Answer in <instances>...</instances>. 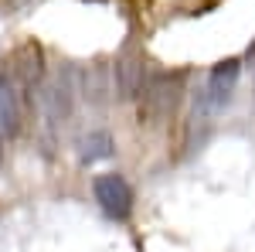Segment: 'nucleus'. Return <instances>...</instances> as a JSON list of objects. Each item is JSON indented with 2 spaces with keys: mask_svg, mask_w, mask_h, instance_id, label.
Returning a JSON list of instances; mask_svg holds the SVG:
<instances>
[{
  "mask_svg": "<svg viewBox=\"0 0 255 252\" xmlns=\"http://www.w3.org/2000/svg\"><path fill=\"white\" fill-rule=\"evenodd\" d=\"M235 82H238V61L235 58L215 65L208 82H204V89H201V96H197V106L204 113H221L228 106L232 92H235Z\"/></svg>",
  "mask_w": 255,
  "mask_h": 252,
  "instance_id": "nucleus-3",
  "label": "nucleus"
},
{
  "mask_svg": "<svg viewBox=\"0 0 255 252\" xmlns=\"http://www.w3.org/2000/svg\"><path fill=\"white\" fill-rule=\"evenodd\" d=\"M0 160H3V150H0Z\"/></svg>",
  "mask_w": 255,
  "mask_h": 252,
  "instance_id": "nucleus-9",
  "label": "nucleus"
},
{
  "mask_svg": "<svg viewBox=\"0 0 255 252\" xmlns=\"http://www.w3.org/2000/svg\"><path fill=\"white\" fill-rule=\"evenodd\" d=\"M116 154V140L106 133V130H92L79 140V160L82 164H99V160H109Z\"/></svg>",
  "mask_w": 255,
  "mask_h": 252,
  "instance_id": "nucleus-7",
  "label": "nucleus"
},
{
  "mask_svg": "<svg viewBox=\"0 0 255 252\" xmlns=\"http://www.w3.org/2000/svg\"><path fill=\"white\" fill-rule=\"evenodd\" d=\"M143 82H146V61H143V55H123L116 61V96L136 99Z\"/></svg>",
  "mask_w": 255,
  "mask_h": 252,
  "instance_id": "nucleus-6",
  "label": "nucleus"
},
{
  "mask_svg": "<svg viewBox=\"0 0 255 252\" xmlns=\"http://www.w3.org/2000/svg\"><path fill=\"white\" fill-rule=\"evenodd\" d=\"M20 119L24 109H20L17 85L7 72H0V140H14L20 133Z\"/></svg>",
  "mask_w": 255,
  "mask_h": 252,
  "instance_id": "nucleus-4",
  "label": "nucleus"
},
{
  "mask_svg": "<svg viewBox=\"0 0 255 252\" xmlns=\"http://www.w3.org/2000/svg\"><path fill=\"white\" fill-rule=\"evenodd\" d=\"M10 61H14V75L20 78L24 89H38L44 82V51H41V44H34V41L20 44Z\"/></svg>",
  "mask_w": 255,
  "mask_h": 252,
  "instance_id": "nucleus-5",
  "label": "nucleus"
},
{
  "mask_svg": "<svg viewBox=\"0 0 255 252\" xmlns=\"http://www.w3.org/2000/svg\"><path fill=\"white\" fill-rule=\"evenodd\" d=\"M41 102H44V109H48L51 119H61V116H68V109H72V92H68V85H48L41 92Z\"/></svg>",
  "mask_w": 255,
  "mask_h": 252,
  "instance_id": "nucleus-8",
  "label": "nucleus"
},
{
  "mask_svg": "<svg viewBox=\"0 0 255 252\" xmlns=\"http://www.w3.org/2000/svg\"><path fill=\"white\" fill-rule=\"evenodd\" d=\"M139 123H163L177 113L184 99V75L180 72H157L143 82L139 89Z\"/></svg>",
  "mask_w": 255,
  "mask_h": 252,
  "instance_id": "nucleus-1",
  "label": "nucleus"
},
{
  "mask_svg": "<svg viewBox=\"0 0 255 252\" xmlns=\"http://www.w3.org/2000/svg\"><path fill=\"white\" fill-rule=\"evenodd\" d=\"M92 194H96L99 208L116 222L129 218V212H133V188L123 174H99L92 181Z\"/></svg>",
  "mask_w": 255,
  "mask_h": 252,
  "instance_id": "nucleus-2",
  "label": "nucleus"
}]
</instances>
